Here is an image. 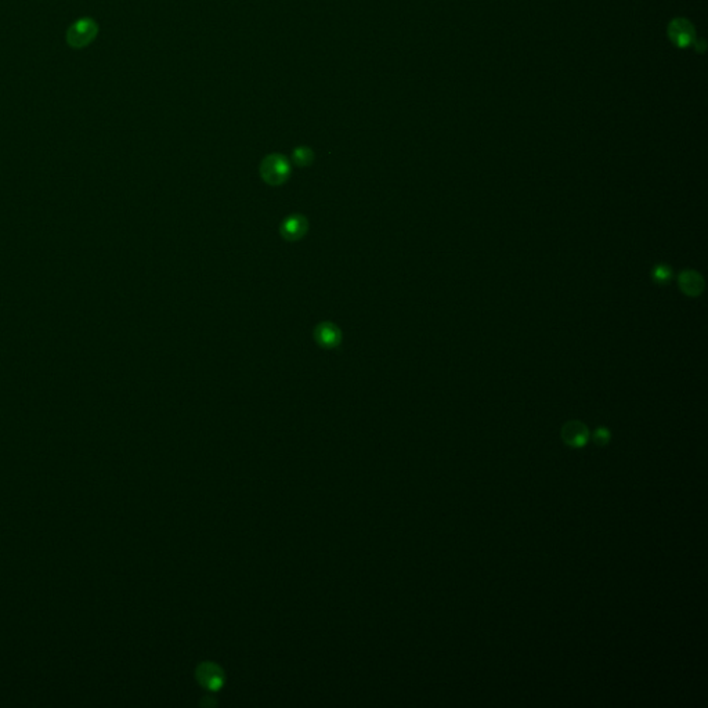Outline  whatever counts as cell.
Wrapping results in <instances>:
<instances>
[{
  "mask_svg": "<svg viewBox=\"0 0 708 708\" xmlns=\"http://www.w3.org/2000/svg\"><path fill=\"white\" fill-rule=\"evenodd\" d=\"M98 33V25L91 17H82L77 20L67 31L66 39L73 49H83L89 46Z\"/></svg>",
  "mask_w": 708,
  "mask_h": 708,
  "instance_id": "6da1fadb",
  "label": "cell"
},
{
  "mask_svg": "<svg viewBox=\"0 0 708 708\" xmlns=\"http://www.w3.org/2000/svg\"><path fill=\"white\" fill-rule=\"evenodd\" d=\"M260 174L267 184H283L289 177V163L283 156H270L262 162Z\"/></svg>",
  "mask_w": 708,
  "mask_h": 708,
  "instance_id": "7a4b0ae2",
  "label": "cell"
},
{
  "mask_svg": "<svg viewBox=\"0 0 708 708\" xmlns=\"http://www.w3.org/2000/svg\"><path fill=\"white\" fill-rule=\"evenodd\" d=\"M589 437L588 428L580 421H570L562 429V439L571 447H582L587 444Z\"/></svg>",
  "mask_w": 708,
  "mask_h": 708,
  "instance_id": "3957f363",
  "label": "cell"
},
{
  "mask_svg": "<svg viewBox=\"0 0 708 708\" xmlns=\"http://www.w3.org/2000/svg\"><path fill=\"white\" fill-rule=\"evenodd\" d=\"M315 339L317 343L326 349H335L340 345L342 333L332 322H321L315 326Z\"/></svg>",
  "mask_w": 708,
  "mask_h": 708,
  "instance_id": "277c9868",
  "label": "cell"
},
{
  "mask_svg": "<svg viewBox=\"0 0 708 708\" xmlns=\"http://www.w3.org/2000/svg\"><path fill=\"white\" fill-rule=\"evenodd\" d=\"M671 40L681 47H686L695 39V31L689 21L686 20H675L671 22L668 29Z\"/></svg>",
  "mask_w": 708,
  "mask_h": 708,
  "instance_id": "5b68a950",
  "label": "cell"
},
{
  "mask_svg": "<svg viewBox=\"0 0 708 708\" xmlns=\"http://www.w3.org/2000/svg\"><path fill=\"white\" fill-rule=\"evenodd\" d=\"M678 284L682 292L688 296H699L705 289L703 277L693 270L682 271L678 277Z\"/></svg>",
  "mask_w": 708,
  "mask_h": 708,
  "instance_id": "8992f818",
  "label": "cell"
},
{
  "mask_svg": "<svg viewBox=\"0 0 708 708\" xmlns=\"http://www.w3.org/2000/svg\"><path fill=\"white\" fill-rule=\"evenodd\" d=\"M308 232V220L302 215H292L281 225V234L288 241L301 239Z\"/></svg>",
  "mask_w": 708,
  "mask_h": 708,
  "instance_id": "52a82bcc",
  "label": "cell"
},
{
  "mask_svg": "<svg viewBox=\"0 0 708 708\" xmlns=\"http://www.w3.org/2000/svg\"><path fill=\"white\" fill-rule=\"evenodd\" d=\"M197 677L204 686H206L208 689H212V691L219 689L223 684V672L220 671V668L218 665L211 664V663L202 664L197 672Z\"/></svg>",
  "mask_w": 708,
  "mask_h": 708,
  "instance_id": "ba28073f",
  "label": "cell"
},
{
  "mask_svg": "<svg viewBox=\"0 0 708 708\" xmlns=\"http://www.w3.org/2000/svg\"><path fill=\"white\" fill-rule=\"evenodd\" d=\"M651 276H653L656 283H658V284H667L671 280L672 273H671V269L667 264H658V266H656L653 269Z\"/></svg>",
  "mask_w": 708,
  "mask_h": 708,
  "instance_id": "9c48e42d",
  "label": "cell"
},
{
  "mask_svg": "<svg viewBox=\"0 0 708 708\" xmlns=\"http://www.w3.org/2000/svg\"><path fill=\"white\" fill-rule=\"evenodd\" d=\"M294 160L296 165L299 166H308L312 163L313 160V153L306 149V147H301V149H296L294 151Z\"/></svg>",
  "mask_w": 708,
  "mask_h": 708,
  "instance_id": "30bf717a",
  "label": "cell"
},
{
  "mask_svg": "<svg viewBox=\"0 0 708 708\" xmlns=\"http://www.w3.org/2000/svg\"><path fill=\"white\" fill-rule=\"evenodd\" d=\"M594 440H595V443H596V444H601V446L606 444V443L610 440V433H609V430H608V429H605V428L598 429V430L594 433Z\"/></svg>",
  "mask_w": 708,
  "mask_h": 708,
  "instance_id": "8fae6325",
  "label": "cell"
}]
</instances>
